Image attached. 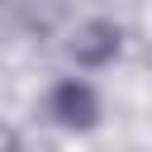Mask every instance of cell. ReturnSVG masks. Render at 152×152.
Returning a JSON list of instances; mask_svg holds the SVG:
<instances>
[{
	"instance_id": "obj_2",
	"label": "cell",
	"mask_w": 152,
	"mask_h": 152,
	"mask_svg": "<svg viewBox=\"0 0 152 152\" xmlns=\"http://www.w3.org/2000/svg\"><path fill=\"white\" fill-rule=\"evenodd\" d=\"M114 52H119V28L104 24V19L81 24L76 38H71V57L81 66H104V62H114Z\"/></svg>"
},
{
	"instance_id": "obj_1",
	"label": "cell",
	"mask_w": 152,
	"mask_h": 152,
	"mask_svg": "<svg viewBox=\"0 0 152 152\" xmlns=\"http://www.w3.org/2000/svg\"><path fill=\"white\" fill-rule=\"evenodd\" d=\"M48 114H52L62 128L86 133V128H95V124H100V95H95V86H90V81L66 76V81H57V86H52V95H48Z\"/></svg>"
}]
</instances>
